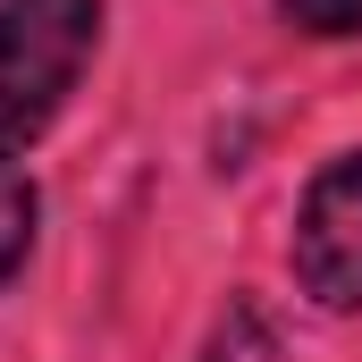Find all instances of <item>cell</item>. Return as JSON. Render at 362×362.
I'll return each instance as SVG.
<instances>
[{
    "mask_svg": "<svg viewBox=\"0 0 362 362\" xmlns=\"http://www.w3.org/2000/svg\"><path fill=\"white\" fill-rule=\"evenodd\" d=\"M278 8L303 34H362V0H278Z\"/></svg>",
    "mask_w": 362,
    "mask_h": 362,
    "instance_id": "277c9868",
    "label": "cell"
},
{
    "mask_svg": "<svg viewBox=\"0 0 362 362\" xmlns=\"http://www.w3.org/2000/svg\"><path fill=\"white\" fill-rule=\"evenodd\" d=\"M286 262H295V278H303L312 303L362 312V152L329 160V169L312 177L303 211H295V245H286Z\"/></svg>",
    "mask_w": 362,
    "mask_h": 362,
    "instance_id": "7a4b0ae2",
    "label": "cell"
},
{
    "mask_svg": "<svg viewBox=\"0 0 362 362\" xmlns=\"http://www.w3.org/2000/svg\"><path fill=\"white\" fill-rule=\"evenodd\" d=\"M34 219H42V194L17 177V169H0V286L25 270V253H34Z\"/></svg>",
    "mask_w": 362,
    "mask_h": 362,
    "instance_id": "3957f363",
    "label": "cell"
},
{
    "mask_svg": "<svg viewBox=\"0 0 362 362\" xmlns=\"http://www.w3.org/2000/svg\"><path fill=\"white\" fill-rule=\"evenodd\" d=\"M101 42V0H0V160L34 152Z\"/></svg>",
    "mask_w": 362,
    "mask_h": 362,
    "instance_id": "6da1fadb",
    "label": "cell"
}]
</instances>
